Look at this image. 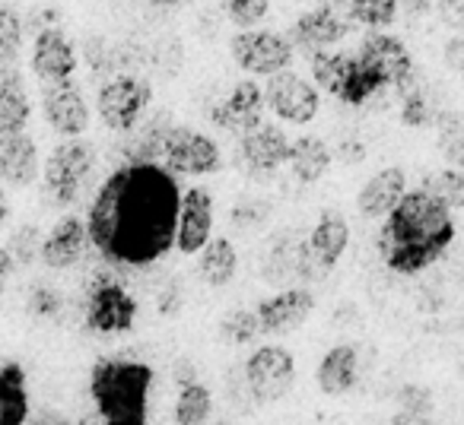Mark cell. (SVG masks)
Returning a JSON list of instances; mask_svg holds the SVG:
<instances>
[{
	"mask_svg": "<svg viewBox=\"0 0 464 425\" xmlns=\"http://www.w3.org/2000/svg\"><path fill=\"white\" fill-rule=\"evenodd\" d=\"M181 187L160 162H128L115 168L90 203L86 229L105 260L150 267L175 245Z\"/></svg>",
	"mask_w": 464,
	"mask_h": 425,
	"instance_id": "6da1fadb",
	"label": "cell"
},
{
	"mask_svg": "<svg viewBox=\"0 0 464 425\" xmlns=\"http://www.w3.org/2000/svg\"><path fill=\"white\" fill-rule=\"evenodd\" d=\"M455 241L451 206L439 200L430 187L407 191L379 232V254L385 267L401 277L432 267Z\"/></svg>",
	"mask_w": 464,
	"mask_h": 425,
	"instance_id": "7a4b0ae2",
	"label": "cell"
},
{
	"mask_svg": "<svg viewBox=\"0 0 464 425\" xmlns=\"http://www.w3.org/2000/svg\"><path fill=\"white\" fill-rule=\"evenodd\" d=\"M153 368L130 359H99L90 372V393L102 422L143 425Z\"/></svg>",
	"mask_w": 464,
	"mask_h": 425,
	"instance_id": "3957f363",
	"label": "cell"
},
{
	"mask_svg": "<svg viewBox=\"0 0 464 425\" xmlns=\"http://www.w3.org/2000/svg\"><path fill=\"white\" fill-rule=\"evenodd\" d=\"M96 168V149L92 143L80 140V137H67L64 143L52 149L45 168H42V181H45V197H52L58 206L77 203V197L86 191Z\"/></svg>",
	"mask_w": 464,
	"mask_h": 425,
	"instance_id": "277c9868",
	"label": "cell"
},
{
	"mask_svg": "<svg viewBox=\"0 0 464 425\" xmlns=\"http://www.w3.org/2000/svg\"><path fill=\"white\" fill-rule=\"evenodd\" d=\"M232 61L239 64V71L252 73V77H271L293 64L296 48H293L290 35L271 33V29H239L229 42Z\"/></svg>",
	"mask_w": 464,
	"mask_h": 425,
	"instance_id": "5b68a950",
	"label": "cell"
},
{
	"mask_svg": "<svg viewBox=\"0 0 464 425\" xmlns=\"http://www.w3.org/2000/svg\"><path fill=\"white\" fill-rule=\"evenodd\" d=\"M137 321V298L118 279L99 277L86 296V327L92 334H128Z\"/></svg>",
	"mask_w": 464,
	"mask_h": 425,
	"instance_id": "8992f818",
	"label": "cell"
},
{
	"mask_svg": "<svg viewBox=\"0 0 464 425\" xmlns=\"http://www.w3.org/2000/svg\"><path fill=\"white\" fill-rule=\"evenodd\" d=\"M153 102V86L140 77H115L99 90L96 109L109 130H134Z\"/></svg>",
	"mask_w": 464,
	"mask_h": 425,
	"instance_id": "52a82bcc",
	"label": "cell"
},
{
	"mask_svg": "<svg viewBox=\"0 0 464 425\" xmlns=\"http://www.w3.org/2000/svg\"><path fill=\"white\" fill-rule=\"evenodd\" d=\"M246 384L258 403H277L296 384V362L284 346H261L246 362Z\"/></svg>",
	"mask_w": 464,
	"mask_h": 425,
	"instance_id": "ba28073f",
	"label": "cell"
},
{
	"mask_svg": "<svg viewBox=\"0 0 464 425\" xmlns=\"http://www.w3.org/2000/svg\"><path fill=\"white\" fill-rule=\"evenodd\" d=\"M265 99H267V109L277 115V121H286V124L315 121L318 109H322L318 86L309 83L305 77H299V73H293L290 67L267 77Z\"/></svg>",
	"mask_w": 464,
	"mask_h": 425,
	"instance_id": "9c48e42d",
	"label": "cell"
},
{
	"mask_svg": "<svg viewBox=\"0 0 464 425\" xmlns=\"http://www.w3.org/2000/svg\"><path fill=\"white\" fill-rule=\"evenodd\" d=\"M162 165L175 175H213L223 165V156H219V146L207 134L172 124L166 146H162Z\"/></svg>",
	"mask_w": 464,
	"mask_h": 425,
	"instance_id": "30bf717a",
	"label": "cell"
},
{
	"mask_svg": "<svg viewBox=\"0 0 464 425\" xmlns=\"http://www.w3.org/2000/svg\"><path fill=\"white\" fill-rule=\"evenodd\" d=\"M350 26H353V16H350V7L343 14L341 4H322V7L309 10L303 14L296 23L290 26V42L296 52L303 54H318V52H328L331 45L347 39Z\"/></svg>",
	"mask_w": 464,
	"mask_h": 425,
	"instance_id": "8fae6325",
	"label": "cell"
},
{
	"mask_svg": "<svg viewBox=\"0 0 464 425\" xmlns=\"http://www.w3.org/2000/svg\"><path fill=\"white\" fill-rule=\"evenodd\" d=\"M42 111L52 130L61 137H83L90 128V105L73 80L42 83Z\"/></svg>",
	"mask_w": 464,
	"mask_h": 425,
	"instance_id": "7c38bea8",
	"label": "cell"
},
{
	"mask_svg": "<svg viewBox=\"0 0 464 425\" xmlns=\"http://www.w3.org/2000/svg\"><path fill=\"white\" fill-rule=\"evenodd\" d=\"M265 109H267L265 90L255 83V77H248V80H242V83H236V90H232L223 102L213 105L210 121L217 124L219 130H226V134L246 137L248 130L265 124Z\"/></svg>",
	"mask_w": 464,
	"mask_h": 425,
	"instance_id": "4fadbf2b",
	"label": "cell"
},
{
	"mask_svg": "<svg viewBox=\"0 0 464 425\" xmlns=\"http://www.w3.org/2000/svg\"><path fill=\"white\" fill-rule=\"evenodd\" d=\"M290 146L293 140L286 137L284 128H277V124H258L246 137H239V159L248 175L271 178L274 172H280V165L290 162Z\"/></svg>",
	"mask_w": 464,
	"mask_h": 425,
	"instance_id": "5bb4252c",
	"label": "cell"
},
{
	"mask_svg": "<svg viewBox=\"0 0 464 425\" xmlns=\"http://www.w3.org/2000/svg\"><path fill=\"white\" fill-rule=\"evenodd\" d=\"M356 54H360L388 86H394V90H401V86L417 77V67H413V58L404 42L388 33H379V29L369 33L366 39L360 42V52Z\"/></svg>",
	"mask_w": 464,
	"mask_h": 425,
	"instance_id": "9a60e30c",
	"label": "cell"
},
{
	"mask_svg": "<svg viewBox=\"0 0 464 425\" xmlns=\"http://www.w3.org/2000/svg\"><path fill=\"white\" fill-rule=\"evenodd\" d=\"M258 321H261V334L265 336H286L293 330H299L315 311V296L309 289H286L277 296L265 298L258 305Z\"/></svg>",
	"mask_w": 464,
	"mask_h": 425,
	"instance_id": "2e32d148",
	"label": "cell"
},
{
	"mask_svg": "<svg viewBox=\"0 0 464 425\" xmlns=\"http://www.w3.org/2000/svg\"><path fill=\"white\" fill-rule=\"evenodd\" d=\"M210 239H213V197L204 187H191V191L181 194L175 248L181 254H200V248Z\"/></svg>",
	"mask_w": 464,
	"mask_h": 425,
	"instance_id": "e0dca14e",
	"label": "cell"
},
{
	"mask_svg": "<svg viewBox=\"0 0 464 425\" xmlns=\"http://www.w3.org/2000/svg\"><path fill=\"white\" fill-rule=\"evenodd\" d=\"M33 73L42 83H58V80H73L77 73V52L73 42L61 29H42L33 45Z\"/></svg>",
	"mask_w": 464,
	"mask_h": 425,
	"instance_id": "ac0fdd59",
	"label": "cell"
},
{
	"mask_svg": "<svg viewBox=\"0 0 464 425\" xmlns=\"http://www.w3.org/2000/svg\"><path fill=\"white\" fill-rule=\"evenodd\" d=\"M42 175V159L35 140L20 130V134L0 137V181L7 187H29Z\"/></svg>",
	"mask_w": 464,
	"mask_h": 425,
	"instance_id": "d6986e66",
	"label": "cell"
},
{
	"mask_svg": "<svg viewBox=\"0 0 464 425\" xmlns=\"http://www.w3.org/2000/svg\"><path fill=\"white\" fill-rule=\"evenodd\" d=\"M90 245V229L77 216H64L58 226L42 239V260L52 270H71L73 264L83 260V251Z\"/></svg>",
	"mask_w": 464,
	"mask_h": 425,
	"instance_id": "ffe728a7",
	"label": "cell"
},
{
	"mask_svg": "<svg viewBox=\"0 0 464 425\" xmlns=\"http://www.w3.org/2000/svg\"><path fill=\"white\" fill-rule=\"evenodd\" d=\"M404 194H407L404 168L392 165V168H382L379 175H372V178L362 184V191L356 194V206H360V212L366 220H385Z\"/></svg>",
	"mask_w": 464,
	"mask_h": 425,
	"instance_id": "44dd1931",
	"label": "cell"
},
{
	"mask_svg": "<svg viewBox=\"0 0 464 425\" xmlns=\"http://www.w3.org/2000/svg\"><path fill=\"white\" fill-rule=\"evenodd\" d=\"M356 374H360V355H356V346L341 343V346L328 349L324 359L318 362L315 384H318V391L328 393V397H341V393L353 391Z\"/></svg>",
	"mask_w": 464,
	"mask_h": 425,
	"instance_id": "7402d4cb",
	"label": "cell"
},
{
	"mask_svg": "<svg viewBox=\"0 0 464 425\" xmlns=\"http://www.w3.org/2000/svg\"><path fill=\"white\" fill-rule=\"evenodd\" d=\"M347 245H350V226H347V220H343V212L324 210L322 216H318L315 232H312V239H309V251L315 254L318 267H322V270L337 267V260L343 258Z\"/></svg>",
	"mask_w": 464,
	"mask_h": 425,
	"instance_id": "603a6c76",
	"label": "cell"
},
{
	"mask_svg": "<svg viewBox=\"0 0 464 425\" xmlns=\"http://www.w3.org/2000/svg\"><path fill=\"white\" fill-rule=\"evenodd\" d=\"M29 416L26 372L16 362H0V425H23Z\"/></svg>",
	"mask_w": 464,
	"mask_h": 425,
	"instance_id": "cb8c5ba5",
	"label": "cell"
},
{
	"mask_svg": "<svg viewBox=\"0 0 464 425\" xmlns=\"http://www.w3.org/2000/svg\"><path fill=\"white\" fill-rule=\"evenodd\" d=\"M29 115H33V105H29L23 77H16L14 71L4 73L0 77V137L26 130Z\"/></svg>",
	"mask_w": 464,
	"mask_h": 425,
	"instance_id": "d4e9b609",
	"label": "cell"
},
{
	"mask_svg": "<svg viewBox=\"0 0 464 425\" xmlns=\"http://www.w3.org/2000/svg\"><path fill=\"white\" fill-rule=\"evenodd\" d=\"M198 270L204 277L207 286L213 289H223L236 279L239 273V254L232 248V241L226 239H210L204 248H200V260H198Z\"/></svg>",
	"mask_w": 464,
	"mask_h": 425,
	"instance_id": "484cf974",
	"label": "cell"
},
{
	"mask_svg": "<svg viewBox=\"0 0 464 425\" xmlns=\"http://www.w3.org/2000/svg\"><path fill=\"white\" fill-rule=\"evenodd\" d=\"M286 165L293 168L296 181H303V184H315V181H322L331 168L328 143L318 140V137H299V140H293L290 162H286Z\"/></svg>",
	"mask_w": 464,
	"mask_h": 425,
	"instance_id": "4316f807",
	"label": "cell"
},
{
	"mask_svg": "<svg viewBox=\"0 0 464 425\" xmlns=\"http://www.w3.org/2000/svg\"><path fill=\"white\" fill-rule=\"evenodd\" d=\"M353 64H356V54L318 52V54H312V80H315L318 90L341 99L343 92H347L350 77H353Z\"/></svg>",
	"mask_w": 464,
	"mask_h": 425,
	"instance_id": "83f0119b",
	"label": "cell"
},
{
	"mask_svg": "<svg viewBox=\"0 0 464 425\" xmlns=\"http://www.w3.org/2000/svg\"><path fill=\"white\" fill-rule=\"evenodd\" d=\"M213 412V397H210V387L200 384V381L191 378H181L179 384V400H175V412L172 419L179 425H200L207 422Z\"/></svg>",
	"mask_w": 464,
	"mask_h": 425,
	"instance_id": "f1b7e54d",
	"label": "cell"
},
{
	"mask_svg": "<svg viewBox=\"0 0 464 425\" xmlns=\"http://www.w3.org/2000/svg\"><path fill=\"white\" fill-rule=\"evenodd\" d=\"M172 130V118L166 111L153 115L147 121V128L140 130L134 143H130V162H156L162 159V146H166V137Z\"/></svg>",
	"mask_w": 464,
	"mask_h": 425,
	"instance_id": "f546056e",
	"label": "cell"
},
{
	"mask_svg": "<svg viewBox=\"0 0 464 425\" xmlns=\"http://www.w3.org/2000/svg\"><path fill=\"white\" fill-rule=\"evenodd\" d=\"M436 143L449 165L464 168V115L458 111H442L436 121Z\"/></svg>",
	"mask_w": 464,
	"mask_h": 425,
	"instance_id": "4dcf8cb0",
	"label": "cell"
},
{
	"mask_svg": "<svg viewBox=\"0 0 464 425\" xmlns=\"http://www.w3.org/2000/svg\"><path fill=\"white\" fill-rule=\"evenodd\" d=\"M350 16L366 29H385L398 16V0H350Z\"/></svg>",
	"mask_w": 464,
	"mask_h": 425,
	"instance_id": "1f68e13d",
	"label": "cell"
},
{
	"mask_svg": "<svg viewBox=\"0 0 464 425\" xmlns=\"http://www.w3.org/2000/svg\"><path fill=\"white\" fill-rule=\"evenodd\" d=\"M223 336L236 346H248L252 340L261 336V321H258V311H248L239 308L232 311V315L223 317Z\"/></svg>",
	"mask_w": 464,
	"mask_h": 425,
	"instance_id": "d6a6232c",
	"label": "cell"
},
{
	"mask_svg": "<svg viewBox=\"0 0 464 425\" xmlns=\"http://www.w3.org/2000/svg\"><path fill=\"white\" fill-rule=\"evenodd\" d=\"M423 187H430L439 200L451 206V210H464V168H445V172L432 175Z\"/></svg>",
	"mask_w": 464,
	"mask_h": 425,
	"instance_id": "836d02e7",
	"label": "cell"
},
{
	"mask_svg": "<svg viewBox=\"0 0 464 425\" xmlns=\"http://www.w3.org/2000/svg\"><path fill=\"white\" fill-rule=\"evenodd\" d=\"M401 412L394 416V422H423L432 412V393L420 384H407L404 391L398 393Z\"/></svg>",
	"mask_w": 464,
	"mask_h": 425,
	"instance_id": "e575fe53",
	"label": "cell"
},
{
	"mask_svg": "<svg viewBox=\"0 0 464 425\" xmlns=\"http://www.w3.org/2000/svg\"><path fill=\"white\" fill-rule=\"evenodd\" d=\"M23 45V20L14 10L0 7V67H7L16 61Z\"/></svg>",
	"mask_w": 464,
	"mask_h": 425,
	"instance_id": "d590c367",
	"label": "cell"
},
{
	"mask_svg": "<svg viewBox=\"0 0 464 425\" xmlns=\"http://www.w3.org/2000/svg\"><path fill=\"white\" fill-rule=\"evenodd\" d=\"M401 121H404L407 128H423V124H430V102H426V96L420 92L417 77L401 86Z\"/></svg>",
	"mask_w": 464,
	"mask_h": 425,
	"instance_id": "8d00e7d4",
	"label": "cell"
},
{
	"mask_svg": "<svg viewBox=\"0 0 464 425\" xmlns=\"http://www.w3.org/2000/svg\"><path fill=\"white\" fill-rule=\"evenodd\" d=\"M219 4H223L226 16L239 29L258 26L267 16V10H271V0H219Z\"/></svg>",
	"mask_w": 464,
	"mask_h": 425,
	"instance_id": "74e56055",
	"label": "cell"
},
{
	"mask_svg": "<svg viewBox=\"0 0 464 425\" xmlns=\"http://www.w3.org/2000/svg\"><path fill=\"white\" fill-rule=\"evenodd\" d=\"M39 241V232H35L33 226H26L23 232H16L14 235V241H10V258L16 260V264H33V258H35V251H39V258H42V245H35Z\"/></svg>",
	"mask_w": 464,
	"mask_h": 425,
	"instance_id": "f35d334b",
	"label": "cell"
},
{
	"mask_svg": "<svg viewBox=\"0 0 464 425\" xmlns=\"http://www.w3.org/2000/svg\"><path fill=\"white\" fill-rule=\"evenodd\" d=\"M436 10L445 26L464 35V0H436Z\"/></svg>",
	"mask_w": 464,
	"mask_h": 425,
	"instance_id": "ab89813d",
	"label": "cell"
},
{
	"mask_svg": "<svg viewBox=\"0 0 464 425\" xmlns=\"http://www.w3.org/2000/svg\"><path fill=\"white\" fill-rule=\"evenodd\" d=\"M442 58H445V67H449V71H455V73H461V77H464V35L449 39Z\"/></svg>",
	"mask_w": 464,
	"mask_h": 425,
	"instance_id": "60d3db41",
	"label": "cell"
},
{
	"mask_svg": "<svg viewBox=\"0 0 464 425\" xmlns=\"http://www.w3.org/2000/svg\"><path fill=\"white\" fill-rule=\"evenodd\" d=\"M58 296H54L52 289H35V296H33V308L35 311H42V315H54L58 311Z\"/></svg>",
	"mask_w": 464,
	"mask_h": 425,
	"instance_id": "b9f144b4",
	"label": "cell"
},
{
	"mask_svg": "<svg viewBox=\"0 0 464 425\" xmlns=\"http://www.w3.org/2000/svg\"><path fill=\"white\" fill-rule=\"evenodd\" d=\"M14 264L16 260L10 258L7 248H0V292L7 289V279H10V273H14Z\"/></svg>",
	"mask_w": 464,
	"mask_h": 425,
	"instance_id": "7bdbcfd3",
	"label": "cell"
},
{
	"mask_svg": "<svg viewBox=\"0 0 464 425\" xmlns=\"http://www.w3.org/2000/svg\"><path fill=\"white\" fill-rule=\"evenodd\" d=\"M10 220V200H7V191H4V181H0V229L7 226Z\"/></svg>",
	"mask_w": 464,
	"mask_h": 425,
	"instance_id": "ee69618b",
	"label": "cell"
},
{
	"mask_svg": "<svg viewBox=\"0 0 464 425\" xmlns=\"http://www.w3.org/2000/svg\"><path fill=\"white\" fill-rule=\"evenodd\" d=\"M430 4H432V0H404L407 14H426V10H430Z\"/></svg>",
	"mask_w": 464,
	"mask_h": 425,
	"instance_id": "f6af8a7d",
	"label": "cell"
},
{
	"mask_svg": "<svg viewBox=\"0 0 464 425\" xmlns=\"http://www.w3.org/2000/svg\"><path fill=\"white\" fill-rule=\"evenodd\" d=\"M153 7H160V10H175V7H181L185 0H150Z\"/></svg>",
	"mask_w": 464,
	"mask_h": 425,
	"instance_id": "bcb514c9",
	"label": "cell"
}]
</instances>
